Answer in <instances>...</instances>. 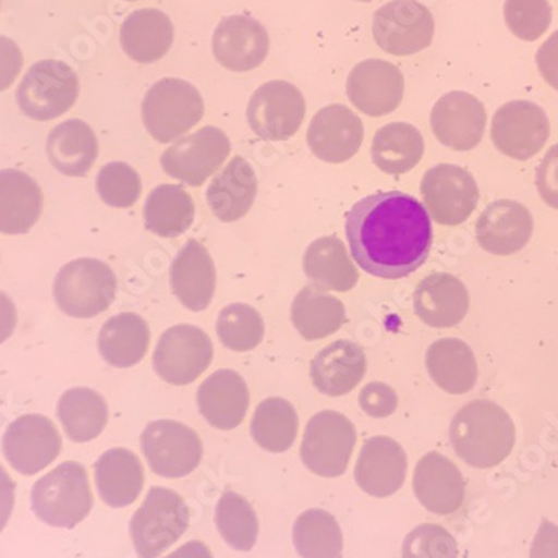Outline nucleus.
Returning a JSON list of instances; mask_svg holds the SVG:
<instances>
[{
  "label": "nucleus",
  "instance_id": "nucleus-1",
  "mask_svg": "<svg viewBox=\"0 0 558 558\" xmlns=\"http://www.w3.org/2000/svg\"><path fill=\"white\" fill-rule=\"evenodd\" d=\"M351 256L368 275L401 279L428 259L434 230L425 206L400 191L360 199L344 226Z\"/></svg>",
  "mask_w": 558,
  "mask_h": 558
},
{
  "label": "nucleus",
  "instance_id": "nucleus-2",
  "mask_svg": "<svg viewBox=\"0 0 558 558\" xmlns=\"http://www.w3.org/2000/svg\"><path fill=\"white\" fill-rule=\"evenodd\" d=\"M515 437L512 416L490 400L470 401L451 420V447L473 469L500 465L512 453Z\"/></svg>",
  "mask_w": 558,
  "mask_h": 558
},
{
  "label": "nucleus",
  "instance_id": "nucleus-3",
  "mask_svg": "<svg viewBox=\"0 0 558 558\" xmlns=\"http://www.w3.org/2000/svg\"><path fill=\"white\" fill-rule=\"evenodd\" d=\"M33 510L40 522L56 529H74L93 510L89 476L77 462H64L36 482Z\"/></svg>",
  "mask_w": 558,
  "mask_h": 558
},
{
  "label": "nucleus",
  "instance_id": "nucleus-4",
  "mask_svg": "<svg viewBox=\"0 0 558 558\" xmlns=\"http://www.w3.org/2000/svg\"><path fill=\"white\" fill-rule=\"evenodd\" d=\"M205 116V100L191 83L166 77L153 84L143 99V122L158 143L180 140Z\"/></svg>",
  "mask_w": 558,
  "mask_h": 558
},
{
  "label": "nucleus",
  "instance_id": "nucleus-5",
  "mask_svg": "<svg viewBox=\"0 0 558 558\" xmlns=\"http://www.w3.org/2000/svg\"><path fill=\"white\" fill-rule=\"evenodd\" d=\"M116 272L99 259H74L56 276V303L72 318L87 319L105 313L116 300Z\"/></svg>",
  "mask_w": 558,
  "mask_h": 558
},
{
  "label": "nucleus",
  "instance_id": "nucleus-6",
  "mask_svg": "<svg viewBox=\"0 0 558 558\" xmlns=\"http://www.w3.org/2000/svg\"><path fill=\"white\" fill-rule=\"evenodd\" d=\"M190 509L180 494L153 487L130 523L131 538L140 558H158L186 534Z\"/></svg>",
  "mask_w": 558,
  "mask_h": 558
},
{
  "label": "nucleus",
  "instance_id": "nucleus-7",
  "mask_svg": "<svg viewBox=\"0 0 558 558\" xmlns=\"http://www.w3.org/2000/svg\"><path fill=\"white\" fill-rule=\"evenodd\" d=\"M80 97V77L71 65L54 59L36 62L19 84L17 105L34 121H52L71 111Z\"/></svg>",
  "mask_w": 558,
  "mask_h": 558
},
{
  "label": "nucleus",
  "instance_id": "nucleus-8",
  "mask_svg": "<svg viewBox=\"0 0 558 558\" xmlns=\"http://www.w3.org/2000/svg\"><path fill=\"white\" fill-rule=\"evenodd\" d=\"M356 444L353 422L343 413H316L304 429L301 460L313 473L335 478L347 472Z\"/></svg>",
  "mask_w": 558,
  "mask_h": 558
},
{
  "label": "nucleus",
  "instance_id": "nucleus-9",
  "mask_svg": "<svg viewBox=\"0 0 558 558\" xmlns=\"http://www.w3.org/2000/svg\"><path fill=\"white\" fill-rule=\"evenodd\" d=\"M211 338L194 325H175L159 338L153 365L159 378L172 387L193 384L211 365Z\"/></svg>",
  "mask_w": 558,
  "mask_h": 558
},
{
  "label": "nucleus",
  "instance_id": "nucleus-10",
  "mask_svg": "<svg viewBox=\"0 0 558 558\" xmlns=\"http://www.w3.org/2000/svg\"><path fill=\"white\" fill-rule=\"evenodd\" d=\"M141 448L150 470L165 478H183L203 460L199 435L175 420L150 422L141 435Z\"/></svg>",
  "mask_w": 558,
  "mask_h": 558
},
{
  "label": "nucleus",
  "instance_id": "nucleus-11",
  "mask_svg": "<svg viewBox=\"0 0 558 558\" xmlns=\"http://www.w3.org/2000/svg\"><path fill=\"white\" fill-rule=\"evenodd\" d=\"M231 141L225 131L206 125L162 153L161 166L172 180L186 186H203L230 156Z\"/></svg>",
  "mask_w": 558,
  "mask_h": 558
},
{
  "label": "nucleus",
  "instance_id": "nucleus-12",
  "mask_svg": "<svg viewBox=\"0 0 558 558\" xmlns=\"http://www.w3.org/2000/svg\"><path fill=\"white\" fill-rule=\"evenodd\" d=\"M435 19L416 0H393L373 15V37L391 56L418 54L434 43Z\"/></svg>",
  "mask_w": 558,
  "mask_h": 558
},
{
  "label": "nucleus",
  "instance_id": "nucleus-13",
  "mask_svg": "<svg viewBox=\"0 0 558 558\" xmlns=\"http://www.w3.org/2000/svg\"><path fill=\"white\" fill-rule=\"evenodd\" d=\"M306 116L303 94L287 81L263 84L251 96L246 118L251 131L265 141H287Z\"/></svg>",
  "mask_w": 558,
  "mask_h": 558
},
{
  "label": "nucleus",
  "instance_id": "nucleus-14",
  "mask_svg": "<svg viewBox=\"0 0 558 558\" xmlns=\"http://www.w3.org/2000/svg\"><path fill=\"white\" fill-rule=\"evenodd\" d=\"M492 141L501 155L529 161L550 137L547 112L532 100H510L492 119Z\"/></svg>",
  "mask_w": 558,
  "mask_h": 558
},
{
  "label": "nucleus",
  "instance_id": "nucleus-15",
  "mask_svg": "<svg viewBox=\"0 0 558 558\" xmlns=\"http://www.w3.org/2000/svg\"><path fill=\"white\" fill-rule=\"evenodd\" d=\"M420 191L429 218L444 226L465 222L480 199L475 178L454 165H438L426 171Z\"/></svg>",
  "mask_w": 558,
  "mask_h": 558
},
{
  "label": "nucleus",
  "instance_id": "nucleus-16",
  "mask_svg": "<svg viewBox=\"0 0 558 558\" xmlns=\"http://www.w3.org/2000/svg\"><path fill=\"white\" fill-rule=\"evenodd\" d=\"M62 440L54 423L43 415L19 416L2 441L5 459L21 475H36L61 453Z\"/></svg>",
  "mask_w": 558,
  "mask_h": 558
},
{
  "label": "nucleus",
  "instance_id": "nucleus-17",
  "mask_svg": "<svg viewBox=\"0 0 558 558\" xmlns=\"http://www.w3.org/2000/svg\"><path fill=\"white\" fill-rule=\"evenodd\" d=\"M404 80L400 69L381 59H366L348 75L347 96L354 108L372 118L391 114L403 100Z\"/></svg>",
  "mask_w": 558,
  "mask_h": 558
},
{
  "label": "nucleus",
  "instance_id": "nucleus-18",
  "mask_svg": "<svg viewBox=\"0 0 558 558\" xmlns=\"http://www.w3.org/2000/svg\"><path fill=\"white\" fill-rule=\"evenodd\" d=\"M429 122L444 146L463 153L475 149L484 140L487 111L472 94L453 90L435 102Z\"/></svg>",
  "mask_w": 558,
  "mask_h": 558
},
{
  "label": "nucleus",
  "instance_id": "nucleus-19",
  "mask_svg": "<svg viewBox=\"0 0 558 558\" xmlns=\"http://www.w3.org/2000/svg\"><path fill=\"white\" fill-rule=\"evenodd\" d=\"M269 36L265 25L250 15L222 19L213 36V54L222 68L247 72L268 58Z\"/></svg>",
  "mask_w": 558,
  "mask_h": 558
},
{
  "label": "nucleus",
  "instance_id": "nucleus-20",
  "mask_svg": "<svg viewBox=\"0 0 558 558\" xmlns=\"http://www.w3.org/2000/svg\"><path fill=\"white\" fill-rule=\"evenodd\" d=\"M363 140L365 125L347 106H326L316 112L308 128L310 149L329 165H341L353 158Z\"/></svg>",
  "mask_w": 558,
  "mask_h": 558
},
{
  "label": "nucleus",
  "instance_id": "nucleus-21",
  "mask_svg": "<svg viewBox=\"0 0 558 558\" xmlns=\"http://www.w3.org/2000/svg\"><path fill=\"white\" fill-rule=\"evenodd\" d=\"M532 233L534 218L519 201H494L476 219V241L490 255H515L529 244Z\"/></svg>",
  "mask_w": 558,
  "mask_h": 558
},
{
  "label": "nucleus",
  "instance_id": "nucleus-22",
  "mask_svg": "<svg viewBox=\"0 0 558 558\" xmlns=\"http://www.w3.org/2000/svg\"><path fill=\"white\" fill-rule=\"evenodd\" d=\"M413 490L428 512L450 515L465 500V480L459 466L438 451H429L416 463Z\"/></svg>",
  "mask_w": 558,
  "mask_h": 558
},
{
  "label": "nucleus",
  "instance_id": "nucleus-23",
  "mask_svg": "<svg viewBox=\"0 0 558 558\" xmlns=\"http://www.w3.org/2000/svg\"><path fill=\"white\" fill-rule=\"evenodd\" d=\"M409 460L393 438L373 437L365 441L354 466V480L363 492L376 498L390 497L403 487Z\"/></svg>",
  "mask_w": 558,
  "mask_h": 558
},
{
  "label": "nucleus",
  "instance_id": "nucleus-24",
  "mask_svg": "<svg viewBox=\"0 0 558 558\" xmlns=\"http://www.w3.org/2000/svg\"><path fill=\"white\" fill-rule=\"evenodd\" d=\"M171 290L184 308L205 312L216 291V268L209 251L199 241L190 240L171 265Z\"/></svg>",
  "mask_w": 558,
  "mask_h": 558
},
{
  "label": "nucleus",
  "instance_id": "nucleus-25",
  "mask_svg": "<svg viewBox=\"0 0 558 558\" xmlns=\"http://www.w3.org/2000/svg\"><path fill=\"white\" fill-rule=\"evenodd\" d=\"M413 308L432 328H453L469 313V290L457 276L435 272L420 281L413 294Z\"/></svg>",
  "mask_w": 558,
  "mask_h": 558
},
{
  "label": "nucleus",
  "instance_id": "nucleus-26",
  "mask_svg": "<svg viewBox=\"0 0 558 558\" xmlns=\"http://www.w3.org/2000/svg\"><path fill=\"white\" fill-rule=\"evenodd\" d=\"M197 409L215 428L240 426L250 409V390L243 376L234 369L213 373L197 390Z\"/></svg>",
  "mask_w": 558,
  "mask_h": 558
},
{
  "label": "nucleus",
  "instance_id": "nucleus-27",
  "mask_svg": "<svg viewBox=\"0 0 558 558\" xmlns=\"http://www.w3.org/2000/svg\"><path fill=\"white\" fill-rule=\"evenodd\" d=\"M365 375V351L353 341H333L323 348L312 362L313 385L326 397L351 393Z\"/></svg>",
  "mask_w": 558,
  "mask_h": 558
},
{
  "label": "nucleus",
  "instance_id": "nucleus-28",
  "mask_svg": "<svg viewBox=\"0 0 558 558\" xmlns=\"http://www.w3.org/2000/svg\"><path fill=\"white\" fill-rule=\"evenodd\" d=\"M258 194V178L246 159L236 156L213 178L206 191L213 215L222 222L244 218Z\"/></svg>",
  "mask_w": 558,
  "mask_h": 558
},
{
  "label": "nucleus",
  "instance_id": "nucleus-29",
  "mask_svg": "<svg viewBox=\"0 0 558 558\" xmlns=\"http://www.w3.org/2000/svg\"><path fill=\"white\" fill-rule=\"evenodd\" d=\"M43 209V190L34 178L15 169L0 171V233H29Z\"/></svg>",
  "mask_w": 558,
  "mask_h": 558
},
{
  "label": "nucleus",
  "instance_id": "nucleus-30",
  "mask_svg": "<svg viewBox=\"0 0 558 558\" xmlns=\"http://www.w3.org/2000/svg\"><path fill=\"white\" fill-rule=\"evenodd\" d=\"M119 37L128 58L140 64H153L171 50L174 25L159 9H140L124 19Z\"/></svg>",
  "mask_w": 558,
  "mask_h": 558
},
{
  "label": "nucleus",
  "instance_id": "nucleus-31",
  "mask_svg": "<svg viewBox=\"0 0 558 558\" xmlns=\"http://www.w3.org/2000/svg\"><path fill=\"white\" fill-rule=\"evenodd\" d=\"M97 492L112 509L134 504L144 487V469L137 454L128 448H111L94 465Z\"/></svg>",
  "mask_w": 558,
  "mask_h": 558
},
{
  "label": "nucleus",
  "instance_id": "nucleus-32",
  "mask_svg": "<svg viewBox=\"0 0 558 558\" xmlns=\"http://www.w3.org/2000/svg\"><path fill=\"white\" fill-rule=\"evenodd\" d=\"M46 149L50 165L59 172L71 178H84L96 162L99 143L87 122L69 119L50 131Z\"/></svg>",
  "mask_w": 558,
  "mask_h": 558
},
{
  "label": "nucleus",
  "instance_id": "nucleus-33",
  "mask_svg": "<svg viewBox=\"0 0 558 558\" xmlns=\"http://www.w3.org/2000/svg\"><path fill=\"white\" fill-rule=\"evenodd\" d=\"M426 372L435 385L450 395H465L478 381L475 354L459 338H441L426 350Z\"/></svg>",
  "mask_w": 558,
  "mask_h": 558
},
{
  "label": "nucleus",
  "instance_id": "nucleus-34",
  "mask_svg": "<svg viewBox=\"0 0 558 558\" xmlns=\"http://www.w3.org/2000/svg\"><path fill=\"white\" fill-rule=\"evenodd\" d=\"M303 271L313 287L322 291H350L359 283V269L347 246L337 236L313 241L303 256Z\"/></svg>",
  "mask_w": 558,
  "mask_h": 558
},
{
  "label": "nucleus",
  "instance_id": "nucleus-35",
  "mask_svg": "<svg viewBox=\"0 0 558 558\" xmlns=\"http://www.w3.org/2000/svg\"><path fill=\"white\" fill-rule=\"evenodd\" d=\"M149 325L136 313H121L102 325L100 356L116 368H131L143 362L149 348Z\"/></svg>",
  "mask_w": 558,
  "mask_h": 558
},
{
  "label": "nucleus",
  "instance_id": "nucleus-36",
  "mask_svg": "<svg viewBox=\"0 0 558 558\" xmlns=\"http://www.w3.org/2000/svg\"><path fill=\"white\" fill-rule=\"evenodd\" d=\"M425 141L415 125L391 122L376 131L372 143L373 165L379 171L398 175L412 171L422 161Z\"/></svg>",
  "mask_w": 558,
  "mask_h": 558
},
{
  "label": "nucleus",
  "instance_id": "nucleus-37",
  "mask_svg": "<svg viewBox=\"0 0 558 558\" xmlns=\"http://www.w3.org/2000/svg\"><path fill=\"white\" fill-rule=\"evenodd\" d=\"M347 310L333 294L306 287L294 298L291 322L304 340L315 341L337 333L344 325Z\"/></svg>",
  "mask_w": 558,
  "mask_h": 558
},
{
  "label": "nucleus",
  "instance_id": "nucleus-38",
  "mask_svg": "<svg viewBox=\"0 0 558 558\" xmlns=\"http://www.w3.org/2000/svg\"><path fill=\"white\" fill-rule=\"evenodd\" d=\"M58 416L74 444H87L105 432L109 410L102 395L90 388H72L62 395Z\"/></svg>",
  "mask_w": 558,
  "mask_h": 558
},
{
  "label": "nucleus",
  "instance_id": "nucleus-39",
  "mask_svg": "<svg viewBox=\"0 0 558 558\" xmlns=\"http://www.w3.org/2000/svg\"><path fill=\"white\" fill-rule=\"evenodd\" d=\"M194 201L186 190L161 184L147 196L144 205L146 230L159 238H178L193 226Z\"/></svg>",
  "mask_w": 558,
  "mask_h": 558
},
{
  "label": "nucleus",
  "instance_id": "nucleus-40",
  "mask_svg": "<svg viewBox=\"0 0 558 558\" xmlns=\"http://www.w3.org/2000/svg\"><path fill=\"white\" fill-rule=\"evenodd\" d=\"M296 410L284 398L272 397L262 401L251 420V437L263 450L283 453L293 447L298 437Z\"/></svg>",
  "mask_w": 558,
  "mask_h": 558
},
{
  "label": "nucleus",
  "instance_id": "nucleus-41",
  "mask_svg": "<svg viewBox=\"0 0 558 558\" xmlns=\"http://www.w3.org/2000/svg\"><path fill=\"white\" fill-rule=\"evenodd\" d=\"M293 544L301 558H340L343 554L340 525L326 510L313 509L298 517Z\"/></svg>",
  "mask_w": 558,
  "mask_h": 558
},
{
  "label": "nucleus",
  "instance_id": "nucleus-42",
  "mask_svg": "<svg viewBox=\"0 0 558 558\" xmlns=\"http://www.w3.org/2000/svg\"><path fill=\"white\" fill-rule=\"evenodd\" d=\"M216 526L222 541L234 550L250 551L258 542L259 523L246 498L226 492L216 505Z\"/></svg>",
  "mask_w": 558,
  "mask_h": 558
},
{
  "label": "nucleus",
  "instance_id": "nucleus-43",
  "mask_svg": "<svg viewBox=\"0 0 558 558\" xmlns=\"http://www.w3.org/2000/svg\"><path fill=\"white\" fill-rule=\"evenodd\" d=\"M216 333L222 347L231 351L255 350L265 338V322L258 310L246 303L228 304L216 322Z\"/></svg>",
  "mask_w": 558,
  "mask_h": 558
},
{
  "label": "nucleus",
  "instance_id": "nucleus-44",
  "mask_svg": "<svg viewBox=\"0 0 558 558\" xmlns=\"http://www.w3.org/2000/svg\"><path fill=\"white\" fill-rule=\"evenodd\" d=\"M100 199L111 208L125 209L136 205L143 183L133 166L125 162H109L100 168L96 180Z\"/></svg>",
  "mask_w": 558,
  "mask_h": 558
},
{
  "label": "nucleus",
  "instance_id": "nucleus-45",
  "mask_svg": "<svg viewBox=\"0 0 558 558\" xmlns=\"http://www.w3.org/2000/svg\"><path fill=\"white\" fill-rule=\"evenodd\" d=\"M504 15L513 36L534 43L550 27L551 5L548 0H505Z\"/></svg>",
  "mask_w": 558,
  "mask_h": 558
},
{
  "label": "nucleus",
  "instance_id": "nucleus-46",
  "mask_svg": "<svg viewBox=\"0 0 558 558\" xmlns=\"http://www.w3.org/2000/svg\"><path fill=\"white\" fill-rule=\"evenodd\" d=\"M401 555L403 558H459V547L444 526L423 523L407 535Z\"/></svg>",
  "mask_w": 558,
  "mask_h": 558
},
{
  "label": "nucleus",
  "instance_id": "nucleus-47",
  "mask_svg": "<svg viewBox=\"0 0 558 558\" xmlns=\"http://www.w3.org/2000/svg\"><path fill=\"white\" fill-rule=\"evenodd\" d=\"M359 403L360 409L372 418H387L397 412L398 397L387 384L373 381L360 391Z\"/></svg>",
  "mask_w": 558,
  "mask_h": 558
},
{
  "label": "nucleus",
  "instance_id": "nucleus-48",
  "mask_svg": "<svg viewBox=\"0 0 558 558\" xmlns=\"http://www.w3.org/2000/svg\"><path fill=\"white\" fill-rule=\"evenodd\" d=\"M538 194L550 208L558 209V144L547 150L537 168Z\"/></svg>",
  "mask_w": 558,
  "mask_h": 558
},
{
  "label": "nucleus",
  "instance_id": "nucleus-49",
  "mask_svg": "<svg viewBox=\"0 0 558 558\" xmlns=\"http://www.w3.org/2000/svg\"><path fill=\"white\" fill-rule=\"evenodd\" d=\"M24 58L14 40L0 36V93L9 89L17 80Z\"/></svg>",
  "mask_w": 558,
  "mask_h": 558
},
{
  "label": "nucleus",
  "instance_id": "nucleus-50",
  "mask_svg": "<svg viewBox=\"0 0 558 558\" xmlns=\"http://www.w3.org/2000/svg\"><path fill=\"white\" fill-rule=\"evenodd\" d=\"M537 65L545 83L558 90V31L537 50Z\"/></svg>",
  "mask_w": 558,
  "mask_h": 558
},
{
  "label": "nucleus",
  "instance_id": "nucleus-51",
  "mask_svg": "<svg viewBox=\"0 0 558 558\" xmlns=\"http://www.w3.org/2000/svg\"><path fill=\"white\" fill-rule=\"evenodd\" d=\"M530 558H558V525L550 520H542L530 548Z\"/></svg>",
  "mask_w": 558,
  "mask_h": 558
},
{
  "label": "nucleus",
  "instance_id": "nucleus-52",
  "mask_svg": "<svg viewBox=\"0 0 558 558\" xmlns=\"http://www.w3.org/2000/svg\"><path fill=\"white\" fill-rule=\"evenodd\" d=\"M15 504V482L0 465V534L11 519Z\"/></svg>",
  "mask_w": 558,
  "mask_h": 558
},
{
  "label": "nucleus",
  "instance_id": "nucleus-53",
  "mask_svg": "<svg viewBox=\"0 0 558 558\" xmlns=\"http://www.w3.org/2000/svg\"><path fill=\"white\" fill-rule=\"evenodd\" d=\"M17 326V310L14 301L0 291V344L5 343Z\"/></svg>",
  "mask_w": 558,
  "mask_h": 558
},
{
  "label": "nucleus",
  "instance_id": "nucleus-54",
  "mask_svg": "<svg viewBox=\"0 0 558 558\" xmlns=\"http://www.w3.org/2000/svg\"><path fill=\"white\" fill-rule=\"evenodd\" d=\"M165 558H213L211 550L199 541L187 542L183 547Z\"/></svg>",
  "mask_w": 558,
  "mask_h": 558
},
{
  "label": "nucleus",
  "instance_id": "nucleus-55",
  "mask_svg": "<svg viewBox=\"0 0 558 558\" xmlns=\"http://www.w3.org/2000/svg\"><path fill=\"white\" fill-rule=\"evenodd\" d=\"M359 2H372V0H359Z\"/></svg>",
  "mask_w": 558,
  "mask_h": 558
},
{
  "label": "nucleus",
  "instance_id": "nucleus-56",
  "mask_svg": "<svg viewBox=\"0 0 558 558\" xmlns=\"http://www.w3.org/2000/svg\"><path fill=\"white\" fill-rule=\"evenodd\" d=\"M128 2H137V0H128Z\"/></svg>",
  "mask_w": 558,
  "mask_h": 558
},
{
  "label": "nucleus",
  "instance_id": "nucleus-57",
  "mask_svg": "<svg viewBox=\"0 0 558 558\" xmlns=\"http://www.w3.org/2000/svg\"><path fill=\"white\" fill-rule=\"evenodd\" d=\"M0 5H2V0H0Z\"/></svg>",
  "mask_w": 558,
  "mask_h": 558
}]
</instances>
